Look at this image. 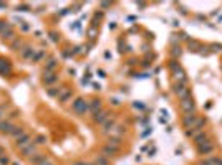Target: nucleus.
I'll use <instances>...</instances> for the list:
<instances>
[{
	"instance_id": "cd10ccee",
	"label": "nucleus",
	"mask_w": 222,
	"mask_h": 165,
	"mask_svg": "<svg viewBox=\"0 0 222 165\" xmlns=\"http://www.w3.org/2000/svg\"><path fill=\"white\" fill-rule=\"evenodd\" d=\"M73 165H90L88 162H85V160H80V162H75Z\"/></svg>"
},
{
	"instance_id": "5701e85b",
	"label": "nucleus",
	"mask_w": 222,
	"mask_h": 165,
	"mask_svg": "<svg viewBox=\"0 0 222 165\" xmlns=\"http://www.w3.org/2000/svg\"><path fill=\"white\" fill-rule=\"evenodd\" d=\"M70 96H71V91H65L63 94L60 96V101H61V103H65V101H66V99H68Z\"/></svg>"
},
{
	"instance_id": "c756f323",
	"label": "nucleus",
	"mask_w": 222,
	"mask_h": 165,
	"mask_svg": "<svg viewBox=\"0 0 222 165\" xmlns=\"http://www.w3.org/2000/svg\"><path fill=\"white\" fill-rule=\"evenodd\" d=\"M40 165H53L52 162H50V160H43V162H41Z\"/></svg>"
},
{
	"instance_id": "4be33fe9",
	"label": "nucleus",
	"mask_w": 222,
	"mask_h": 165,
	"mask_svg": "<svg viewBox=\"0 0 222 165\" xmlns=\"http://www.w3.org/2000/svg\"><path fill=\"white\" fill-rule=\"evenodd\" d=\"M12 136H13V137H17V139H18L20 136H23V131H22V129H18V127H15V129L12 131Z\"/></svg>"
},
{
	"instance_id": "7ed1b4c3",
	"label": "nucleus",
	"mask_w": 222,
	"mask_h": 165,
	"mask_svg": "<svg viewBox=\"0 0 222 165\" xmlns=\"http://www.w3.org/2000/svg\"><path fill=\"white\" fill-rule=\"evenodd\" d=\"M181 109L184 111L186 114H194V109H196V106H194L192 99L191 97H187V99H182L181 101Z\"/></svg>"
},
{
	"instance_id": "393cba45",
	"label": "nucleus",
	"mask_w": 222,
	"mask_h": 165,
	"mask_svg": "<svg viewBox=\"0 0 222 165\" xmlns=\"http://www.w3.org/2000/svg\"><path fill=\"white\" fill-rule=\"evenodd\" d=\"M48 94H50V96H60V89L57 91V88H52V89L48 91Z\"/></svg>"
},
{
	"instance_id": "aec40b11",
	"label": "nucleus",
	"mask_w": 222,
	"mask_h": 165,
	"mask_svg": "<svg viewBox=\"0 0 222 165\" xmlns=\"http://www.w3.org/2000/svg\"><path fill=\"white\" fill-rule=\"evenodd\" d=\"M12 36H13V30L10 27L7 28V31H2V38H12Z\"/></svg>"
},
{
	"instance_id": "b1692460",
	"label": "nucleus",
	"mask_w": 222,
	"mask_h": 165,
	"mask_svg": "<svg viewBox=\"0 0 222 165\" xmlns=\"http://www.w3.org/2000/svg\"><path fill=\"white\" fill-rule=\"evenodd\" d=\"M210 160H212V164H214V165H222V159H221V157H212Z\"/></svg>"
},
{
	"instance_id": "4468645a",
	"label": "nucleus",
	"mask_w": 222,
	"mask_h": 165,
	"mask_svg": "<svg viewBox=\"0 0 222 165\" xmlns=\"http://www.w3.org/2000/svg\"><path fill=\"white\" fill-rule=\"evenodd\" d=\"M124 134V125L123 124H118L113 127V131H111V136H114V137H121Z\"/></svg>"
},
{
	"instance_id": "a878e982",
	"label": "nucleus",
	"mask_w": 222,
	"mask_h": 165,
	"mask_svg": "<svg viewBox=\"0 0 222 165\" xmlns=\"http://www.w3.org/2000/svg\"><path fill=\"white\" fill-rule=\"evenodd\" d=\"M8 27H10L8 23H5V22H0V31H2V30L5 31V28H8Z\"/></svg>"
},
{
	"instance_id": "c85d7f7f",
	"label": "nucleus",
	"mask_w": 222,
	"mask_h": 165,
	"mask_svg": "<svg viewBox=\"0 0 222 165\" xmlns=\"http://www.w3.org/2000/svg\"><path fill=\"white\" fill-rule=\"evenodd\" d=\"M7 162H8L7 157H0V164H2V165H7Z\"/></svg>"
},
{
	"instance_id": "f3484780",
	"label": "nucleus",
	"mask_w": 222,
	"mask_h": 165,
	"mask_svg": "<svg viewBox=\"0 0 222 165\" xmlns=\"http://www.w3.org/2000/svg\"><path fill=\"white\" fill-rule=\"evenodd\" d=\"M90 109H91V112H93V114H98L99 109H101V103H99V101H91Z\"/></svg>"
},
{
	"instance_id": "dca6fc26",
	"label": "nucleus",
	"mask_w": 222,
	"mask_h": 165,
	"mask_svg": "<svg viewBox=\"0 0 222 165\" xmlns=\"http://www.w3.org/2000/svg\"><path fill=\"white\" fill-rule=\"evenodd\" d=\"M94 165H110V159L105 157V155H98L94 159Z\"/></svg>"
},
{
	"instance_id": "6e6552de",
	"label": "nucleus",
	"mask_w": 222,
	"mask_h": 165,
	"mask_svg": "<svg viewBox=\"0 0 222 165\" xmlns=\"http://www.w3.org/2000/svg\"><path fill=\"white\" fill-rule=\"evenodd\" d=\"M20 152H22V155H25V157H28V155H32V154H35V144H27L25 147H22L20 149Z\"/></svg>"
},
{
	"instance_id": "f257e3e1",
	"label": "nucleus",
	"mask_w": 222,
	"mask_h": 165,
	"mask_svg": "<svg viewBox=\"0 0 222 165\" xmlns=\"http://www.w3.org/2000/svg\"><path fill=\"white\" fill-rule=\"evenodd\" d=\"M174 92L177 94L179 99H187V97H191V89L186 86V83H176L174 84Z\"/></svg>"
},
{
	"instance_id": "0eeeda50",
	"label": "nucleus",
	"mask_w": 222,
	"mask_h": 165,
	"mask_svg": "<svg viewBox=\"0 0 222 165\" xmlns=\"http://www.w3.org/2000/svg\"><path fill=\"white\" fill-rule=\"evenodd\" d=\"M106 119H110V112L108 111H101V112L94 114V122H98V124H103Z\"/></svg>"
},
{
	"instance_id": "2f4dec72",
	"label": "nucleus",
	"mask_w": 222,
	"mask_h": 165,
	"mask_svg": "<svg viewBox=\"0 0 222 165\" xmlns=\"http://www.w3.org/2000/svg\"><path fill=\"white\" fill-rule=\"evenodd\" d=\"M0 157H2V149H0Z\"/></svg>"
},
{
	"instance_id": "473e14b6",
	"label": "nucleus",
	"mask_w": 222,
	"mask_h": 165,
	"mask_svg": "<svg viewBox=\"0 0 222 165\" xmlns=\"http://www.w3.org/2000/svg\"><path fill=\"white\" fill-rule=\"evenodd\" d=\"M0 116H2V111H0Z\"/></svg>"
},
{
	"instance_id": "1a4fd4ad",
	"label": "nucleus",
	"mask_w": 222,
	"mask_h": 165,
	"mask_svg": "<svg viewBox=\"0 0 222 165\" xmlns=\"http://www.w3.org/2000/svg\"><path fill=\"white\" fill-rule=\"evenodd\" d=\"M214 150V145L207 140L205 144H202V145H199V154H202V155H205V154H210Z\"/></svg>"
},
{
	"instance_id": "a211bd4d",
	"label": "nucleus",
	"mask_w": 222,
	"mask_h": 165,
	"mask_svg": "<svg viewBox=\"0 0 222 165\" xmlns=\"http://www.w3.org/2000/svg\"><path fill=\"white\" fill-rule=\"evenodd\" d=\"M57 79H58L57 74H48L47 78H43V83H45V84H52V83H55Z\"/></svg>"
},
{
	"instance_id": "7c9ffc66",
	"label": "nucleus",
	"mask_w": 222,
	"mask_h": 165,
	"mask_svg": "<svg viewBox=\"0 0 222 165\" xmlns=\"http://www.w3.org/2000/svg\"><path fill=\"white\" fill-rule=\"evenodd\" d=\"M5 69H7V68L3 66V64H2V61H0V71H5Z\"/></svg>"
},
{
	"instance_id": "bb28decb",
	"label": "nucleus",
	"mask_w": 222,
	"mask_h": 165,
	"mask_svg": "<svg viewBox=\"0 0 222 165\" xmlns=\"http://www.w3.org/2000/svg\"><path fill=\"white\" fill-rule=\"evenodd\" d=\"M37 144H45V137H43V136L37 137Z\"/></svg>"
},
{
	"instance_id": "f03ea898",
	"label": "nucleus",
	"mask_w": 222,
	"mask_h": 165,
	"mask_svg": "<svg viewBox=\"0 0 222 165\" xmlns=\"http://www.w3.org/2000/svg\"><path fill=\"white\" fill-rule=\"evenodd\" d=\"M71 107H73V111H75V112L85 114L88 109H90V106H88V103L85 101V99H81V97H80V99H76L75 103H73V106H71Z\"/></svg>"
},
{
	"instance_id": "39448f33",
	"label": "nucleus",
	"mask_w": 222,
	"mask_h": 165,
	"mask_svg": "<svg viewBox=\"0 0 222 165\" xmlns=\"http://www.w3.org/2000/svg\"><path fill=\"white\" fill-rule=\"evenodd\" d=\"M118 150H119L118 147H113V145H105V147H103V150H101V155H105V157H108V159H110V157H113V155L118 154Z\"/></svg>"
},
{
	"instance_id": "ddd939ff",
	"label": "nucleus",
	"mask_w": 222,
	"mask_h": 165,
	"mask_svg": "<svg viewBox=\"0 0 222 165\" xmlns=\"http://www.w3.org/2000/svg\"><path fill=\"white\" fill-rule=\"evenodd\" d=\"M194 142L197 144V145H202V144L207 142V134L205 132H199L197 136L194 137Z\"/></svg>"
},
{
	"instance_id": "423d86ee",
	"label": "nucleus",
	"mask_w": 222,
	"mask_h": 165,
	"mask_svg": "<svg viewBox=\"0 0 222 165\" xmlns=\"http://www.w3.org/2000/svg\"><path fill=\"white\" fill-rule=\"evenodd\" d=\"M196 122H197V116H194V114H187L186 117H184V125L189 127V129H192Z\"/></svg>"
},
{
	"instance_id": "20e7f679",
	"label": "nucleus",
	"mask_w": 222,
	"mask_h": 165,
	"mask_svg": "<svg viewBox=\"0 0 222 165\" xmlns=\"http://www.w3.org/2000/svg\"><path fill=\"white\" fill-rule=\"evenodd\" d=\"M116 125V119L114 117H110V119H106L105 122H103V132L105 134H110L111 131H113V127Z\"/></svg>"
},
{
	"instance_id": "9d476101",
	"label": "nucleus",
	"mask_w": 222,
	"mask_h": 165,
	"mask_svg": "<svg viewBox=\"0 0 222 165\" xmlns=\"http://www.w3.org/2000/svg\"><path fill=\"white\" fill-rule=\"evenodd\" d=\"M30 142H32V140H30V136H28V134H23V136H20L17 139V147L22 149V147H25V145L30 144Z\"/></svg>"
},
{
	"instance_id": "6ab92c4d",
	"label": "nucleus",
	"mask_w": 222,
	"mask_h": 165,
	"mask_svg": "<svg viewBox=\"0 0 222 165\" xmlns=\"http://www.w3.org/2000/svg\"><path fill=\"white\" fill-rule=\"evenodd\" d=\"M55 68H57V61H55V60H50L48 64L45 66V71H52V69H55Z\"/></svg>"
},
{
	"instance_id": "2eb2a0df",
	"label": "nucleus",
	"mask_w": 222,
	"mask_h": 165,
	"mask_svg": "<svg viewBox=\"0 0 222 165\" xmlns=\"http://www.w3.org/2000/svg\"><path fill=\"white\" fill-rule=\"evenodd\" d=\"M108 145H113V147H118V149H119V145H121V137L110 136V139H108Z\"/></svg>"
},
{
	"instance_id": "9b49d317",
	"label": "nucleus",
	"mask_w": 222,
	"mask_h": 165,
	"mask_svg": "<svg viewBox=\"0 0 222 165\" xmlns=\"http://www.w3.org/2000/svg\"><path fill=\"white\" fill-rule=\"evenodd\" d=\"M15 129V125H12L10 122H0V132H5V134H12V131Z\"/></svg>"
},
{
	"instance_id": "f8f14e48",
	"label": "nucleus",
	"mask_w": 222,
	"mask_h": 165,
	"mask_svg": "<svg viewBox=\"0 0 222 165\" xmlns=\"http://www.w3.org/2000/svg\"><path fill=\"white\" fill-rule=\"evenodd\" d=\"M43 160H47L43 154H33L32 157H30V164H33V165H40L41 162H43Z\"/></svg>"
},
{
	"instance_id": "412c9836",
	"label": "nucleus",
	"mask_w": 222,
	"mask_h": 165,
	"mask_svg": "<svg viewBox=\"0 0 222 165\" xmlns=\"http://www.w3.org/2000/svg\"><path fill=\"white\" fill-rule=\"evenodd\" d=\"M32 55H33V50H32V48H25V51L22 53L23 58H32Z\"/></svg>"
}]
</instances>
